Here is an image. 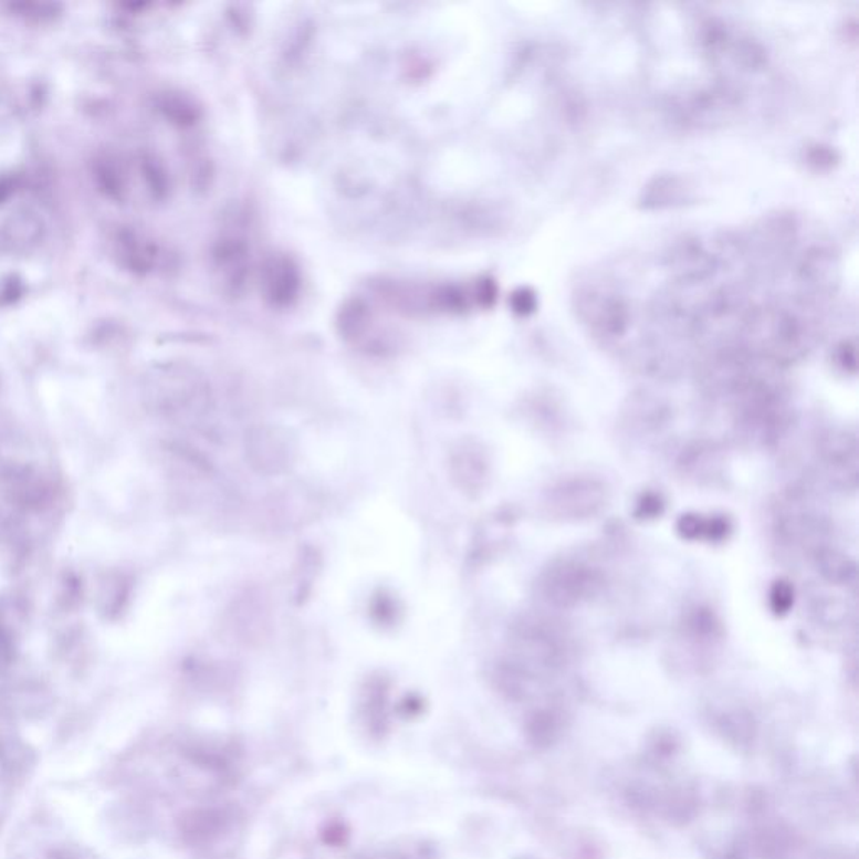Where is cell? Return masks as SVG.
Wrapping results in <instances>:
<instances>
[{
	"instance_id": "6da1fadb",
	"label": "cell",
	"mask_w": 859,
	"mask_h": 859,
	"mask_svg": "<svg viewBox=\"0 0 859 859\" xmlns=\"http://www.w3.org/2000/svg\"><path fill=\"white\" fill-rule=\"evenodd\" d=\"M596 588L598 579L595 570L583 567L582 564L563 563L544 576V596L561 608L578 605Z\"/></svg>"
},
{
	"instance_id": "7a4b0ae2",
	"label": "cell",
	"mask_w": 859,
	"mask_h": 859,
	"mask_svg": "<svg viewBox=\"0 0 859 859\" xmlns=\"http://www.w3.org/2000/svg\"><path fill=\"white\" fill-rule=\"evenodd\" d=\"M578 313L596 333L606 338L621 336L628 326L627 306L608 291L586 290L579 293Z\"/></svg>"
},
{
	"instance_id": "3957f363",
	"label": "cell",
	"mask_w": 859,
	"mask_h": 859,
	"mask_svg": "<svg viewBox=\"0 0 859 859\" xmlns=\"http://www.w3.org/2000/svg\"><path fill=\"white\" fill-rule=\"evenodd\" d=\"M603 497L601 485L593 481H575L554 492L553 505L559 507L561 514L582 517L595 514L603 505Z\"/></svg>"
},
{
	"instance_id": "277c9868",
	"label": "cell",
	"mask_w": 859,
	"mask_h": 859,
	"mask_svg": "<svg viewBox=\"0 0 859 859\" xmlns=\"http://www.w3.org/2000/svg\"><path fill=\"white\" fill-rule=\"evenodd\" d=\"M668 264L682 282H700L709 277L715 268V259L696 242L685 241L675 245L668 255Z\"/></svg>"
},
{
	"instance_id": "5b68a950",
	"label": "cell",
	"mask_w": 859,
	"mask_h": 859,
	"mask_svg": "<svg viewBox=\"0 0 859 859\" xmlns=\"http://www.w3.org/2000/svg\"><path fill=\"white\" fill-rule=\"evenodd\" d=\"M42 226L29 213L12 217L0 227V251H19L29 248L41 237Z\"/></svg>"
},
{
	"instance_id": "8992f818",
	"label": "cell",
	"mask_w": 859,
	"mask_h": 859,
	"mask_svg": "<svg viewBox=\"0 0 859 859\" xmlns=\"http://www.w3.org/2000/svg\"><path fill=\"white\" fill-rule=\"evenodd\" d=\"M685 181L677 177H660L647 188L645 206L667 207L685 199Z\"/></svg>"
},
{
	"instance_id": "52a82bcc",
	"label": "cell",
	"mask_w": 859,
	"mask_h": 859,
	"mask_svg": "<svg viewBox=\"0 0 859 859\" xmlns=\"http://www.w3.org/2000/svg\"><path fill=\"white\" fill-rule=\"evenodd\" d=\"M794 603V591L787 583L779 582L771 593V605H773L774 612L777 615H784L789 611L790 606Z\"/></svg>"
}]
</instances>
